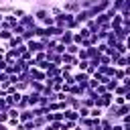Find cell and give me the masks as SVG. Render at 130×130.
<instances>
[{
	"mask_svg": "<svg viewBox=\"0 0 130 130\" xmlns=\"http://www.w3.org/2000/svg\"><path fill=\"white\" fill-rule=\"evenodd\" d=\"M112 104H114V93H112V91H104L102 95H98V98H95V106H98V108L108 110Z\"/></svg>",
	"mask_w": 130,
	"mask_h": 130,
	"instance_id": "6da1fadb",
	"label": "cell"
},
{
	"mask_svg": "<svg viewBox=\"0 0 130 130\" xmlns=\"http://www.w3.org/2000/svg\"><path fill=\"white\" fill-rule=\"evenodd\" d=\"M61 8H63V12H67V14H77V12L81 10V4H79V0H65V2L61 4Z\"/></svg>",
	"mask_w": 130,
	"mask_h": 130,
	"instance_id": "7a4b0ae2",
	"label": "cell"
},
{
	"mask_svg": "<svg viewBox=\"0 0 130 130\" xmlns=\"http://www.w3.org/2000/svg\"><path fill=\"white\" fill-rule=\"evenodd\" d=\"M26 45V49L35 55V53H39V51H45V43L41 41V39H32V41H28V43H24Z\"/></svg>",
	"mask_w": 130,
	"mask_h": 130,
	"instance_id": "3957f363",
	"label": "cell"
},
{
	"mask_svg": "<svg viewBox=\"0 0 130 130\" xmlns=\"http://www.w3.org/2000/svg\"><path fill=\"white\" fill-rule=\"evenodd\" d=\"M73 81L77 83V85H83V87H87V81H89V75L85 73V71H73Z\"/></svg>",
	"mask_w": 130,
	"mask_h": 130,
	"instance_id": "277c9868",
	"label": "cell"
},
{
	"mask_svg": "<svg viewBox=\"0 0 130 130\" xmlns=\"http://www.w3.org/2000/svg\"><path fill=\"white\" fill-rule=\"evenodd\" d=\"M18 24H20L22 28H35V26H37L39 22H37V20H35V16H32L30 12H28L26 16H22V18L18 20Z\"/></svg>",
	"mask_w": 130,
	"mask_h": 130,
	"instance_id": "5b68a950",
	"label": "cell"
},
{
	"mask_svg": "<svg viewBox=\"0 0 130 130\" xmlns=\"http://www.w3.org/2000/svg\"><path fill=\"white\" fill-rule=\"evenodd\" d=\"M28 75H30V81H45V79H47V73L41 71L39 67H30Z\"/></svg>",
	"mask_w": 130,
	"mask_h": 130,
	"instance_id": "8992f818",
	"label": "cell"
},
{
	"mask_svg": "<svg viewBox=\"0 0 130 130\" xmlns=\"http://www.w3.org/2000/svg\"><path fill=\"white\" fill-rule=\"evenodd\" d=\"M12 65L16 67V73H28L30 71V65L26 61H22V59H16V63H12Z\"/></svg>",
	"mask_w": 130,
	"mask_h": 130,
	"instance_id": "52a82bcc",
	"label": "cell"
},
{
	"mask_svg": "<svg viewBox=\"0 0 130 130\" xmlns=\"http://www.w3.org/2000/svg\"><path fill=\"white\" fill-rule=\"evenodd\" d=\"M59 43H61V45H65V47H67L69 43H73V30H67V28H65V30H63V35L59 37Z\"/></svg>",
	"mask_w": 130,
	"mask_h": 130,
	"instance_id": "ba28073f",
	"label": "cell"
},
{
	"mask_svg": "<svg viewBox=\"0 0 130 130\" xmlns=\"http://www.w3.org/2000/svg\"><path fill=\"white\" fill-rule=\"evenodd\" d=\"M6 43H8V49H16V47L24 45V41H22V37H20V35H12V37H10V41H6Z\"/></svg>",
	"mask_w": 130,
	"mask_h": 130,
	"instance_id": "9c48e42d",
	"label": "cell"
},
{
	"mask_svg": "<svg viewBox=\"0 0 130 130\" xmlns=\"http://www.w3.org/2000/svg\"><path fill=\"white\" fill-rule=\"evenodd\" d=\"M30 120H35V114H32V110L30 108H26V110H22L20 112V116H18V122H30Z\"/></svg>",
	"mask_w": 130,
	"mask_h": 130,
	"instance_id": "30bf717a",
	"label": "cell"
},
{
	"mask_svg": "<svg viewBox=\"0 0 130 130\" xmlns=\"http://www.w3.org/2000/svg\"><path fill=\"white\" fill-rule=\"evenodd\" d=\"M122 22H124V16L118 12V14H114V16H112V20H110V28H112V30H114V28H120V26H122Z\"/></svg>",
	"mask_w": 130,
	"mask_h": 130,
	"instance_id": "8fae6325",
	"label": "cell"
},
{
	"mask_svg": "<svg viewBox=\"0 0 130 130\" xmlns=\"http://www.w3.org/2000/svg\"><path fill=\"white\" fill-rule=\"evenodd\" d=\"M16 59H18V53H16L14 49H8V51L4 53V61H6L8 65H12V63H16Z\"/></svg>",
	"mask_w": 130,
	"mask_h": 130,
	"instance_id": "7c38bea8",
	"label": "cell"
},
{
	"mask_svg": "<svg viewBox=\"0 0 130 130\" xmlns=\"http://www.w3.org/2000/svg\"><path fill=\"white\" fill-rule=\"evenodd\" d=\"M67 108H71V110H79V108H81V98L69 95V98H67Z\"/></svg>",
	"mask_w": 130,
	"mask_h": 130,
	"instance_id": "4fadbf2b",
	"label": "cell"
},
{
	"mask_svg": "<svg viewBox=\"0 0 130 130\" xmlns=\"http://www.w3.org/2000/svg\"><path fill=\"white\" fill-rule=\"evenodd\" d=\"M104 108H98V106H93V108H89V118H93V120H100V118H104Z\"/></svg>",
	"mask_w": 130,
	"mask_h": 130,
	"instance_id": "5bb4252c",
	"label": "cell"
},
{
	"mask_svg": "<svg viewBox=\"0 0 130 130\" xmlns=\"http://www.w3.org/2000/svg\"><path fill=\"white\" fill-rule=\"evenodd\" d=\"M63 116H65V120H73V122L79 120V112H77V110H71V108L63 110Z\"/></svg>",
	"mask_w": 130,
	"mask_h": 130,
	"instance_id": "9a60e30c",
	"label": "cell"
},
{
	"mask_svg": "<svg viewBox=\"0 0 130 130\" xmlns=\"http://www.w3.org/2000/svg\"><path fill=\"white\" fill-rule=\"evenodd\" d=\"M79 49H81L79 45H75V43H69V45L65 47V53H67V55H75V57H77V53H79Z\"/></svg>",
	"mask_w": 130,
	"mask_h": 130,
	"instance_id": "2e32d148",
	"label": "cell"
},
{
	"mask_svg": "<svg viewBox=\"0 0 130 130\" xmlns=\"http://www.w3.org/2000/svg\"><path fill=\"white\" fill-rule=\"evenodd\" d=\"M114 49H116V53H118V55H128V47H126V43H124V41H118Z\"/></svg>",
	"mask_w": 130,
	"mask_h": 130,
	"instance_id": "e0dca14e",
	"label": "cell"
},
{
	"mask_svg": "<svg viewBox=\"0 0 130 130\" xmlns=\"http://www.w3.org/2000/svg\"><path fill=\"white\" fill-rule=\"evenodd\" d=\"M45 87V81H30V89L28 91H35V93H41Z\"/></svg>",
	"mask_w": 130,
	"mask_h": 130,
	"instance_id": "ac0fdd59",
	"label": "cell"
},
{
	"mask_svg": "<svg viewBox=\"0 0 130 130\" xmlns=\"http://www.w3.org/2000/svg\"><path fill=\"white\" fill-rule=\"evenodd\" d=\"M26 14H28V12H26L22 6H14V8H12V16H16L18 20H20L22 16H26Z\"/></svg>",
	"mask_w": 130,
	"mask_h": 130,
	"instance_id": "d6986e66",
	"label": "cell"
},
{
	"mask_svg": "<svg viewBox=\"0 0 130 130\" xmlns=\"http://www.w3.org/2000/svg\"><path fill=\"white\" fill-rule=\"evenodd\" d=\"M104 43H106V45H108V47H116V43H118V39H116V35H114V32H112V30H110V32H108V37H106V41H104Z\"/></svg>",
	"mask_w": 130,
	"mask_h": 130,
	"instance_id": "ffe728a7",
	"label": "cell"
},
{
	"mask_svg": "<svg viewBox=\"0 0 130 130\" xmlns=\"http://www.w3.org/2000/svg\"><path fill=\"white\" fill-rule=\"evenodd\" d=\"M61 12H63V8H61L59 4H51V6H49V14H51V16H59Z\"/></svg>",
	"mask_w": 130,
	"mask_h": 130,
	"instance_id": "44dd1931",
	"label": "cell"
},
{
	"mask_svg": "<svg viewBox=\"0 0 130 130\" xmlns=\"http://www.w3.org/2000/svg\"><path fill=\"white\" fill-rule=\"evenodd\" d=\"M39 24H41V26H55V16H51V14H49V16H45Z\"/></svg>",
	"mask_w": 130,
	"mask_h": 130,
	"instance_id": "7402d4cb",
	"label": "cell"
},
{
	"mask_svg": "<svg viewBox=\"0 0 130 130\" xmlns=\"http://www.w3.org/2000/svg\"><path fill=\"white\" fill-rule=\"evenodd\" d=\"M83 26H85V28H87L91 35H93V32H98V24H95V20H93V18H89V20H87Z\"/></svg>",
	"mask_w": 130,
	"mask_h": 130,
	"instance_id": "603a6c76",
	"label": "cell"
},
{
	"mask_svg": "<svg viewBox=\"0 0 130 130\" xmlns=\"http://www.w3.org/2000/svg\"><path fill=\"white\" fill-rule=\"evenodd\" d=\"M45 59H47V51H39V53H35V55H32V61H35L37 65H39L41 61H45Z\"/></svg>",
	"mask_w": 130,
	"mask_h": 130,
	"instance_id": "cb8c5ba5",
	"label": "cell"
},
{
	"mask_svg": "<svg viewBox=\"0 0 130 130\" xmlns=\"http://www.w3.org/2000/svg\"><path fill=\"white\" fill-rule=\"evenodd\" d=\"M32 124H35V128H45L47 126V120H45V116H37L32 120Z\"/></svg>",
	"mask_w": 130,
	"mask_h": 130,
	"instance_id": "d4e9b609",
	"label": "cell"
},
{
	"mask_svg": "<svg viewBox=\"0 0 130 130\" xmlns=\"http://www.w3.org/2000/svg\"><path fill=\"white\" fill-rule=\"evenodd\" d=\"M116 87H118V81H116V79H108V81H106V91H112V93H114Z\"/></svg>",
	"mask_w": 130,
	"mask_h": 130,
	"instance_id": "484cf974",
	"label": "cell"
},
{
	"mask_svg": "<svg viewBox=\"0 0 130 130\" xmlns=\"http://www.w3.org/2000/svg\"><path fill=\"white\" fill-rule=\"evenodd\" d=\"M126 91H130V89H126L122 83H118V87L114 89V95H120V98H124V95H126Z\"/></svg>",
	"mask_w": 130,
	"mask_h": 130,
	"instance_id": "4316f807",
	"label": "cell"
},
{
	"mask_svg": "<svg viewBox=\"0 0 130 130\" xmlns=\"http://www.w3.org/2000/svg\"><path fill=\"white\" fill-rule=\"evenodd\" d=\"M124 77H126V73H124V69H120V67H116V73H114V79H116V81L120 83V81H122Z\"/></svg>",
	"mask_w": 130,
	"mask_h": 130,
	"instance_id": "83f0119b",
	"label": "cell"
},
{
	"mask_svg": "<svg viewBox=\"0 0 130 130\" xmlns=\"http://www.w3.org/2000/svg\"><path fill=\"white\" fill-rule=\"evenodd\" d=\"M6 114H8V118H14V120H18V116H20V110H18V108L14 106V108H10V110H8Z\"/></svg>",
	"mask_w": 130,
	"mask_h": 130,
	"instance_id": "f1b7e54d",
	"label": "cell"
},
{
	"mask_svg": "<svg viewBox=\"0 0 130 130\" xmlns=\"http://www.w3.org/2000/svg\"><path fill=\"white\" fill-rule=\"evenodd\" d=\"M100 65H112V57L110 55H100Z\"/></svg>",
	"mask_w": 130,
	"mask_h": 130,
	"instance_id": "f546056e",
	"label": "cell"
},
{
	"mask_svg": "<svg viewBox=\"0 0 130 130\" xmlns=\"http://www.w3.org/2000/svg\"><path fill=\"white\" fill-rule=\"evenodd\" d=\"M122 6H124V0H112V8H114L116 12H120Z\"/></svg>",
	"mask_w": 130,
	"mask_h": 130,
	"instance_id": "4dcf8cb0",
	"label": "cell"
},
{
	"mask_svg": "<svg viewBox=\"0 0 130 130\" xmlns=\"http://www.w3.org/2000/svg\"><path fill=\"white\" fill-rule=\"evenodd\" d=\"M12 30H0V41H10Z\"/></svg>",
	"mask_w": 130,
	"mask_h": 130,
	"instance_id": "1f68e13d",
	"label": "cell"
},
{
	"mask_svg": "<svg viewBox=\"0 0 130 130\" xmlns=\"http://www.w3.org/2000/svg\"><path fill=\"white\" fill-rule=\"evenodd\" d=\"M87 65H89V61H77V67H75V69H77V71H85Z\"/></svg>",
	"mask_w": 130,
	"mask_h": 130,
	"instance_id": "d6a6232c",
	"label": "cell"
},
{
	"mask_svg": "<svg viewBox=\"0 0 130 130\" xmlns=\"http://www.w3.org/2000/svg\"><path fill=\"white\" fill-rule=\"evenodd\" d=\"M53 53H57V55H63V53H65V45L57 43V47H55V51H53Z\"/></svg>",
	"mask_w": 130,
	"mask_h": 130,
	"instance_id": "836d02e7",
	"label": "cell"
},
{
	"mask_svg": "<svg viewBox=\"0 0 130 130\" xmlns=\"http://www.w3.org/2000/svg\"><path fill=\"white\" fill-rule=\"evenodd\" d=\"M126 104V100L124 98H120V95H114V106H124Z\"/></svg>",
	"mask_w": 130,
	"mask_h": 130,
	"instance_id": "e575fe53",
	"label": "cell"
},
{
	"mask_svg": "<svg viewBox=\"0 0 130 130\" xmlns=\"http://www.w3.org/2000/svg\"><path fill=\"white\" fill-rule=\"evenodd\" d=\"M120 124H122V126H124V124H130V112H128V114H124V116L120 118Z\"/></svg>",
	"mask_w": 130,
	"mask_h": 130,
	"instance_id": "d590c367",
	"label": "cell"
},
{
	"mask_svg": "<svg viewBox=\"0 0 130 130\" xmlns=\"http://www.w3.org/2000/svg\"><path fill=\"white\" fill-rule=\"evenodd\" d=\"M120 83H122V85H124L126 89H130V77H128V75H126V77H124V79H122Z\"/></svg>",
	"mask_w": 130,
	"mask_h": 130,
	"instance_id": "8d00e7d4",
	"label": "cell"
},
{
	"mask_svg": "<svg viewBox=\"0 0 130 130\" xmlns=\"http://www.w3.org/2000/svg\"><path fill=\"white\" fill-rule=\"evenodd\" d=\"M8 122V114L6 112H0V124H6Z\"/></svg>",
	"mask_w": 130,
	"mask_h": 130,
	"instance_id": "74e56055",
	"label": "cell"
},
{
	"mask_svg": "<svg viewBox=\"0 0 130 130\" xmlns=\"http://www.w3.org/2000/svg\"><path fill=\"white\" fill-rule=\"evenodd\" d=\"M124 73H126V75L130 77V65H126V67H124Z\"/></svg>",
	"mask_w": 130,
	"mask_h": 130,
	"instance_id": "f35d334b",
	"label": "cell"
},
{
	"mask_svg": "<svg viewBox=\"0 0 130 130\" xmlns=\"http://www.w3.org/2000/svg\"><path fill=\"white\" fill-rule=\"evenodd\" d=\"M124 43H126V47H128V51H130V35L126 37V41H124Z\"/></svg>",
	"mask_w": 130,
	"mask_h": 130,
	"instance_id": "ab89813d",
	"label": "cell"
},
{
	"mask_svg": "<svg viewBox=\"0 0 130 130\" xmlns=\"http://www.w3.org/2000/svg\"><path fill=\"white\" fill-rule=\"evenodd\" d=\"M0 130H10V128H8L6 124H0Z\"/></svg>",
	"mask_w": 130,
	"mask_h": 130,
	"instance_id": "60d3db41",
	"label": "cell"
},
{
	"mask_svg": "<svg viewBox=\"0 0 130 130\" xmlns=\"http://www.w3.org/2000/svg\"><path fill=\"white\" fill-rule=\"evenodd\" d=\"M2 22H4V14H0V24H2Z\"/></svg>",
	"mask_w": 130,
	"mask_h": 130,
	"instance_id": "b9f144b4",
	"label": "cell"
},
{
	"mask_svg": "<svg viewBox=\"0 0 130 130\" xmlns=\"http://www.w3.org/2000/svg\"><path fill=\"white\" fill-rule=\"evenodd\" d=\"M75 130H83V128H81V126H75Z\"/></svg>",
	"mask_w": 130,
	"mask_h": 130,
	"instance_id": "7bdbcfd3",
	"label": "cell"
},
{
	"mask_svg": "<svg viewBox=\"0 0 130 130\" xmlns=\"http://www.w3.org/2000/svg\"><path fill=\"white\" fill-rule=\"evenodd\" d=\"M32 130H43V128H32Z\"/></svg>",
	"mask_w": 130,
	"mask_h": 130,
	"instance_id": "ee69618b",
	"label": "cell"
},
{
	"mask_svg": "<svg viewBox=\"0 0 130 130\" xmlns=\"http://www.w3.org/2000/svg\"><path fill=\"white\" fill-rule=\"evenodd\" d=\"M128 65H130V55H128Z\"/></svg>",
	"mask_w": 130,
	"mask_h": 130,
	"instance_id": "f6af8a7d",
	"label": "cell"
},
{
	"mask_svg": "<svg viewBox=\"0 0 130 130\" xmlns=\"http://www.w3.org/2000/svg\"><path fill=\"white\" fill-rule=\"evenodd\" d=\"M6 2H14V0H6Z\"/></svg>",
	"mask_w": 130,
	"mask_h": 130,
	"instance_id": "bcb514c9",
	"label": "cell"
},
{
	"mask_svg": "<svg viewBox=\"0 0 130 130\" xmlns=\"http://www.w3.org/2000/svg\"><path fill=\"white\" fill-rule=\"evenodd\" d=\"M128 55H130V51H128Z\"/></svg>",
	"mask_w": 130,
	"mask_h": 130,
	"instance_id": "7dc6e473",
	"label": "cell"
}]
</instances>
